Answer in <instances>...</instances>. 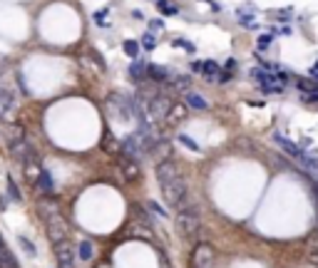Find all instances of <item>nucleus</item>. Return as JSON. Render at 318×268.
Segmentation results:
<instances>
[{"label":"nucleus","instance_id":"nucleus-7","mask_svg":"<svg viewBox=\"0 0 318 268\" xmlns=\"http://www.w3.org/2000/svg\"><path fill=\"white\" fill-rule=\"evenodd\" d=\"M55 258L60 268H72L75 266V251L72 246L67 244V241H62V244H55Z\"/></svg>","mask_w":318,"mask_h":268},{"label":"nucleus","instance_id":"nucleus-24","mask_svg":"<svg viewBox=\"0 0 318 268\" xmlns=\"http://www.w3.org/2000/svg\"><path fill=\"white\" fill-rule=\"evenodd\" d=\"M154 45H157V38L147 33V35L142 38V47H144V50H154Z\"/></svg>","mask_w":318,"mask_h":268},{"label":"nucleus","instance_id":"nucleus-27","mask_svg":"<svg viewBox=\"0 0 318 268\" xmlns=\"http://www.w3.org/2000/svg\"><path fill=\"white\" fill-rule=\"evenodd\" d=\"M224 67L229 70V75H231V72L236 70V60H226V65H224Z\"/></svg>","mask_w":318,"mask_h":268},{"label":"nucleus","instance_id":"nucleus-4","mask_svg":"<svg viewBox=\"0 0 318 268\" xmlns=\"http://www.w3.org/2000/svg\"><path fill=\"white\" fill-rule=\"evenodd\" d=\"M107 110H110L114 117H119V119H130L132 115H137L134 102L127 99L125 95H112L110 97V99H107Z\"/></svg>","mask_w":318,"mask_h":268},{"label":"nucleus","instance_id":"nucleus-15","mask_svg":"<svg viewBox=\"0 0 318 268\" xmlns=\"http://www.w3.org/2000/svg\"><path fill=\"white\" fill-rule=\"evenodd\" d=\"M92 253H94V246L90 244V241H82V244L77 246V256H80L82 261H90V258H92Z\"/></svg>","mask_w":318,"mask_h":268},{"label":"nucleus","instance_id":"nucleus-28","mask_svg":"<svg viewBox=\"0 0 318 268\" xmlns=\"http://www.w3.org/2000/svg\"><path fill=\"white\" fill-rule=\"evenodd\" d=\"M150 25H152V30H159V28H162V20H152Z\"/></svg>","mask_w":318,"mask_h":268},{"label":"nucleus","instance_id":"nucleus-21","mask_svg":"<svg viewBox=\"0 0 318 268\" xmlns=\"http://www.w3.org/2000/svg\"><path fill=\"white\" fill-rule=\"evenodd\" d=\"M8 194L13 196V201H22V196H20V192H18V186H15V181L8 176Z\"/></svg>","mask_w":318,"mask_h":268},{"label":"nucleus","instance_id":"nucleus-3","mask_svg":"<svg viewBox=\"0 0 318 268\" xmlns=\"http://www.w3.org/2000/svg\"><path fill=\"white\" fill-rule=\"evenodd\" d=\"M177 233L182 241H194L202 231V216L194 206H184V209L177 211Z\"/></svg>","mask_w":318,"mask_h":268},{"label":"nucleus","instance_id":"nucleus-1","mask_svg":"<svg viewBox=\"0 0 318 268\" xmlns=\"http://www.w3.org/2000/svg\"><path fill=\"white\" fill-rule=\"evenodd\" d=\"M157 181L162 186V196H164V201L172 209H184V204H187V181L179 174L174 162L164 159V162L157 164Z\"/></svg>","mask_w":318,"mask_h":268},{"label":"nucleus","instance_id":"nucleus-9","mask_svg":"<svg viewBox=\"0 0 318 268\" xmlns=\"http://www.w3.org/2000/svg\"><path fill=\"white\" fill-rule=\"evenodd\" d=\"M38 189L42 194H53L55 192V179H53V174L47 172V169H42L38 174Z\"/></svg>","mask_w":318,"mask_h":268},{"label":"nucleus","instance_id":"nucleus-18","mask_svg":"<svg viewBox=\"0 0 318 268\" xmlns=\"http://www.w3.org/2000/svg\"><path fill=\"white\" fill-rule=\"evenodd\" d=\"M296 85H299L301 92H308V95H313V92H318V85L313 82V79H296Z\"/></svg>","mask_w":318,"mask_h":268},{"label":"nucleus","instance_id":"nucleus-22","mask_svg":"<svg viewBox=\"0 0 318 268\" xmlns=\"http://www.w3.org/2000/svg\"><path fill=\"white\" fill-rule=\"evenodd\" d=\"M174 45L182 47V50H187V52H194V50H197L194 42H189V40H184V38H174Z\"/></svg>","mask_w":318,"mask_h":268},{"label":"nucleus","instance_id":"nucleus-17","mask_svg":"<svg viewBox=\"0 0 318 268\" xmlns=\"http://www.w3.org/2000/svg\"><path fill=\"white\" fill-rule=\"evenodd\" d=\"M18 244H20V246H22V251H25V253H28L30 258H35V256H38V249H35V244H33L30 238H25V236H20V238H18Z\"/></svg>","mask_w":318,"mask_h":268},{"label":"nucleus","instance_id":"nucleus-13","mask_svg":"<svg viewBox=\"0 0 318 268\" xmlns=\"http://www.w3.org/2000/svg\"><path fill=\"white\" fill-rule=\"evenodd\" d=\"M147 77L157 79V82H164L169 77V70H164L162 65H147Z\"/></svg>","mask_w":318,"mask_h":268},{"label":"nucleus","instance_id":"nucleus-20","mask_svg":"<svg viewBox=\"0 0 318 268\" xmlns=\"http://www.w3.org/2000/svg\"><path fill=\"white\" fill-rule=\"evenodd\" d=\"M179 142H182L184 147H189L191 152H202V147H199V144H197V142H194L191 137H187V134H179Z\"/></svg>","mask_w":318,"mask_h":268},{"label":"nucleus","instance_id":"nucleus-25","mask_svg":"<svg viewBox=\"0 0 318 268\" xmlns=\"http://www.w3.org/2000/svg\"><path fill=\"white\" fill-rule=\"evenodd\" d=\"M274 18H279V20L291 18V8H288V10H279V13H274Z\"/></svg>","mask_w":318,"mask_h":268},{"label":"nucleus","instance_id":"nucleus-16","mask_svg":"<svg viewBox=\"0 0 318 268\" xmlns=\"http://www.w3.org/2000/svg\"><path fill=\"white\" fill-rule=\"evenodd\" d=\"M130 77H132V79H137V82H139V79H144V77H147V65L134 62V65L130 67Z\"/></svg>","mask_w":318,"mask_h":268},{"label":"nucleus","instance_id":"nucleus-26","mask_svg":"<svg viewBox=\"0 0 318 268\" xmlns=\"http://www.w3.org/2000/svg\"><path fill=\"white\" fill-rule=\"evenodd\" d=\"M259 45H261V50H266V45H271V35H261V38H259Z\"/></svg>","mask_w":318,"mask_h":268},{"label":"nucleus","instance_id":"nucleus-23","mask_svg":"<svg viewBox=\"0 0 318 268\" xmlns=\"http://www.w3.org/2000/svg\"><path fill=\"white\" fill-rule=\"evenodd\" d=\"M125 52H127L130 58H134V55L139 52V45H137L134 40H127V42H125Z\"/></svg>","mask_w":318,"mask_h":268},{"label":"nucleus","instance_id":"nucleus-19","mask_svg":"<svg viewBox=\"0 0 318 268\" xmlns=\"http://www.w3.org/2000/svg\"><path fill=\"white\" fill-rule=\"evenodd\" d=\"M159 10H162L164 15H177V13H179V8H177L174 3H167V0H159Z\"/></svg>","mask_w":318,"mask_h":268},{"label":"nucleus","instance_id":"nucleus-5","mask_svg":"<svg viewBox=\"0 0 318 268\" xmlns=\"http://www.w3.org/2000/svg\"><path fill=\"white\" fill-rule=\"evenodd\" d=\"M211 263H214L211 244H197L191 251V268H211Z\"/></svg>","mask_w":318,"mask_h":268},{"label":"nucleus","instance_id":"nucleus-14","mask_svg":"<svg viewBox=\"0 0 318 268\" xmlns=\"http://www.w3.org/2000/svg\"><path fill=\"white\" fill-rule=\"evenodd\" d=\"M199 72H204L206 77H216L219 75V65L214 60H206V62H199Z\"/></svg>","mask_w":318,"mask_h":268},{"label":"nucleus","instance_id":"nucleus-2","mask_svg":"<svg viewBox=\"0 0 318 268\" xmlns=\"http://www.w3.org/2000/svg\"><path fill=\"white\" fill-rule=\"evenodd\" d=\"M40 216H42V221H45V226H47V238H50L53 244H62V241H67L70 226H67L65 216L60 213V209H57L55 204L42 201V204H40Z\"/></svg>","mask_w":318,"mask_h":268},{"label":"nucleus","instance_id":"nucleus-6","mask_svg":"<svg viewBox=\"0 0 318 268\" xmlns=\"http://www.w3.org/2000/svg\"><path fill=\"white\" fill-rule=\"evenodd\" d=\"M122 154L130 156V159H134V162H139V156L144 154V147H142L139 134H132L127 139H122Z\"/></svg>","mask_w":318,"mask_h":268},{"label":"nucleus","instance_id":"nucleus-30","mask_svg":"<svg viewBox=\"0 0 318 268\" xmlns=\"http://www.w3.org/2000/svg\"><path fill=\"white\" fill-rule=\"evenodd\" d=\"M157 3H159V0H157Z\"/></svg>","mask_w":318,"mask_h":268},{"label":"nucleus","instance_id":"nucleus-29","mask_svg":"<svg viewBox=\"0 0 318 268\" xmlns=\"http://www.w3.org/2000/svg\"><path fill=\"white\" fill-rule=\"evenodd\" d=\"M311 75H313V77H316V79H318V62H316V65H313V70H311Z\"/></svg>","mask_w":318,"mask_h":268},{"label":"nucleus","instance_id":"nucleus-12","mask_svg":"<svg viewBox=\"0 0 318 268\" xmlns=\"http://www.w3.org/2000/svg\"><path fill=\"white\" fill-rule=\"evenodd\" d=\"M187 104L191 107V110H197V112H202V110H206V107H209L204 97L197 95V92H187Z\"/></svg>","mask_w":318,"mask_h":268},{"label":"nucleus","instance_id":"nucleus-8","mask_svg":"<svg viewBox=\"0 0 318 268\" xmlns=\"http://www.w3.org/2000/svg\"><path fill=\"white\" fill-rule=\"evenodd\" d=\"M13 110H15V92L10 87L0 85V119H5Z\"/></svg>","mask_w":318,"mask_h":268},{"label":"nucleus","instance_id":"nucleus-10","mask_svg":"<svg viewBox=\"0 0 318 268\" xmlns=\"http://www.w3.org/2000/svg\"><path fill=\"white\" fill-rule=\"evenodd\" d=\"M0 268H20L18 261H15V256L10 253V249L5 246L3 238H0Z\"/></svg>","mask_w":318,"mask_h":268},{"label":"nucleus","instance_id":"nucleus-11","mask_svg":"<svg viewBox=\"0 0 318 268\" xmlns=\"http://www.w3.org/2000/svg\"><path fill=\"white\" fill-rule=\"evenodd\" d=\"M119 164H122V172H125V176L127 179H137L139 176V167H137V162L134 159H130V156H119Z\"/></svg>","mask_w":318,"mask_h":268}]
</instances>
